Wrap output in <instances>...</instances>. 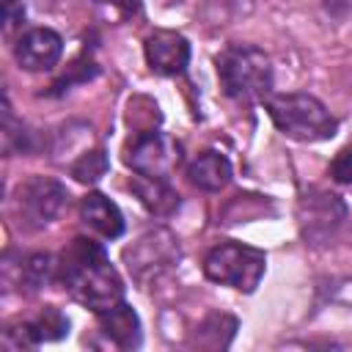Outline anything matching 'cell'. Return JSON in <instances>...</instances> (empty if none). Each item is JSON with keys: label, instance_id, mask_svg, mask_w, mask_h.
Masks as SVG:
<instances>
[{"label": "cell", "instance_id": "obj_9", "mask_svg": "<svg viewBox=\"0 0 352 352\" xmlns=\"http://www.w3.org/2000/svg\"><path fill=\"white\" fill-rule=\"evenodd\" d=\"M63 52V41L50 28H33L14 44V58L28 72H47L58 63Z\"/></svg>", "mask_w": 352, "mask_h": 352}, {"label": "cell", "instance_id": "obj_4", "mask_svg": "<svg viewBox=\"0 0 352 352\" xmlns=\"http://www.w3.org/2000/svg\"><path fill=\"white\" fill-rule=\"evenodd\" d=\"M267 270V256L258 248L242 242H220L204 258V275L214 283L231 286L236 292H256Z\"/></svg>", "mask_w": 352, "mask_h": 352}, {"label": "cell", "instance_id": "obj_16", "mask_svg": "<svg viewBox=\"0 0 352 352\" xmlns=\"http://www.w3.org/2000/svg\"><path fill=\"white\" fill-rule=\"evenodd\" d=\"M55 270H58V264L52 261V256L36 253V256H28L25 258V264H22V280L30 289H38V286H44L55 275Z\"/></svg>", "mask_w": 352, "mask_h": 352}, {"label": "cell", "instance_id": "obj_1", "mask_svg": "<svg viewBox=\"0 0 352 352\" xmlns=\"http://www.w3.org/2000/svg\"><path fill=\"white\" fill-rule=\"evenodd\" d=\"M58 278L80 305L96 314L113 308L124 297V280L118 270L110 264L104 248L88 236L72 239V245L60 253Z\"/></svg>", "mask_w": 352, "mask_h": 352}, {"label": "cell", "instance_id": "obj_2", "mask_svg": "<svg viewBox=\"0 0 352 352\" xmlns=\"http://www.w3.org/2000/svg\"><path fill=\"white\" fill-rule=\"evenodd\" d=\"M264 104L272 124L286 138L302 143H319V140H330L338 129V121L330 116V110L311 94H270Z\"/></svg>", "mask_w": 352, "mask_h": 352}, {"label": "cell", "instance_id": "obj_8", "mask_svg": "<svg viewBox=\"0 0 352 352\" xmlns=\"http://www.w3.org/2000/svg\"><path fill=\"white\" fill-rule=\"evenodd\" d=\"M143 50H146V60H148L151 72H157L162 77H176L190 63V44L176 30H154L146 38Z\"/></svg>", "mask_w": 352, "mask_h": 352}, {"label": "cell", "instance_id": "obj_14", "mask_svg": "<svg viewBox=\"0 0 352 352\" xmlns=\"http://www.w3.org/2000/svg\"><path fill=\"white\" fill-rule=\"evenodd\" d=\"M33 333L38 336V341H58L69 333V319L58 311V308H44L33 322H30Z\"/></svg>", "mask_w": 352, "mask_h": 352}, {"label": "cell", "instance_id": "obj_17", "mask_svg": "<svg viewBox=\"0 0 352 352\" xmlns=\"http://www.w3.org/2000/svg\"><path fill=\"white\" fill-rule=\"evenodd\" d=\"M25 22L22 0H3V36H11Z\"/></svg>", "mask_w": 352, "mask_h": 352}, {"label": "cell", "instance_id": "obj_6", "mask_svg": "<svg viewBox=\"0 0 352 352\" xmlns=\"http://www.w3.org/2000/svg\"><path fill=\"white\" fill-rule=\"evenodd\" d=\"M179 143L160 129H140L124 148V162L143 176L168 179V173L179 165Z\"/></svg>", "mask_w": 352, "mask_h": 352}, {"label": "cell", "instance_id": "obj_7", "mask_svg": "<svg viewBox=\"0 0 352 352\" xmlns=\"http://www.w3.org/2000/svg\"><path fill=\"white\" fill-rule=\"evenodd\" d=\"M300 228L308 242H324L344 220V204L333 192H308L297 206Z\"/></svg>", "mask_w": 352, "mask_h": 352}, {"label": "cell", "instance_id": "obj_10", "mask_svg": "<svg viewBox=\"0 0 352 352\" xmlns=\"http://www.w3.org/2000/svg\"><path fill=\"white\" fill-rule=\"evenodd\" d=\"M102 336L118 349H138L140 346V319L126 302H116L113 308L99 314Z\"/></svg>", "mask_w": 352, "mask_h": 352}, {"label": "cell", "instance_id": "obj_3", "mask_svg": "<svg viewBox=\"0 0 352 352\" xmlns=\"http://www.w3.org/2000/svg\"><path fill=\"white\" fill-rule=\"evenodd\" d=\"M217 77L226 96L236 102H264L272 91V63L264 50L236 44L217 58Z\"/></svg>", "mask_w": 352, "mask_h": 352}, {"label": "cell", "instance_id": "obj_11", "mask_svg": "<svg viewBox=\"0 0 352 352\" xmlns=\"http://www.w3.org/2000/svg\"><path fill=\"white\" fill-rule=\"evenodd\" d=\"M80 217H82V223L94 234H99L104 239H116V236L124 234V214H121V209L107 195H102V192H88L82 198Z\"/></svg>", "mask_w": 352, "mask_h": 352}, {"label": "cell", "instance_id": "obj_12", "mask_svg": "<svg viewBox=\"0 0 352 352\" xmlns=\"http://www.w3.org/2000/svg\"><path fill=\"white\" fill-rule=\"evenodd\" d=\"M132 192L140 198V204L157 214V217H168L179 209V192L168 184V179H157V176H143V173H135L132 182H129Z\"/></svg>", "mask_w": 352, "mask_h": 352}, {"label": "cell", "instance_id": "obj_5", "mask_svg": "<svg viewBox=\"0 0 352 352\" xmlns=\"http://www.w3.org/2000/svg\"><path fill=\"white\" fill-rule=\"evenodd\" d=\"M66 198L69 195L63 184H58L55 179H44V176L28 179L25 184L16 187V195H14V212H16L19 228L38 231L50 226L60 214Z\"/></svg>", "mask_w": 352, "mask_h": 352}, {"label": "cell", "instance_id": "obj_18", "mask_svg": "<svg viewBox=\"0 0 352 352\" xmlns=\"http://www.w3.org/2000/svg\"><path fill=\"white\" fill-rule=\"evenodd\" d=\"M330 176L341 184H352V146L341 148L330 165Z\"/></svg>", "mask_w": 352, "mask_h": 352}, {"label": "cell", "instance_id": "obj_13", "mask_svg": "<svg viewBox=\"0 0 352 352\" xmlns=\"http://www.w3.org/2000/svg\"><path fill=\"white\" fill-rule=\"evenodd\" d=\"M187 179L190 184H195L198 190H206V192H217L228 184L231 179V162L220 154V151H204L198 154L190 168H187Z\"/></svg>", "mask_w": 352, "mask_h": 352}, {"label": "cell", "instance_id": "obj_19", "mask_svg": "<svg viewBox=\"0 0 352 352\" xmlns=\"http://www.w3.org/2000/svg\"><path fill=\"white\" fill-rule=\"evenodd\" d=\"M94 3L110 6V8L121 11L124 16H129V14H138V11H140V0H94Z\"/></svg>", "mask_w": 352, "mask_h": 352}, {"label": "cell", "instance_id": "obj_15", "mask_svg": "<svg viewBox=\"0 0 352 352\" xmlns=\"http://www.w3.org/2000/svg\"><path fill=\"white\" fill-rule=\"evenodd\" d=\"M104 173H107V154H104L102 148L85 151V154L72 165V176H74L77 182H85V184L99 182Z\"/></svg>", "mask_w": 352, "mask_h": 352}]
</instances>
